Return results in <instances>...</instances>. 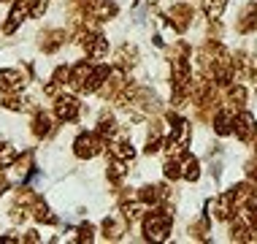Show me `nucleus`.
Listing matches in <instances>:
<instances>
[{
	"label": "nucleus",
	"instance_id": "f257e3e1",
	"mask_svg": "<svg viewBox=\"0 0 257 244\" xmlns=\"http://www.w3.org/2000/svg\"><path fill=\"white\" fill-rule=\"evenodd\" d=\"M141 228H144V239L147 241H165L171 239V231H173V214L163 206H152L144 214Z\"/></svg>",
	"mask_w": 257,
	"mask_h": 244
},
{
	"label": "nucleus",
	"instance_id": "f03ea898",
	"mask_svg": "<svg viewBox=\"0 0 257 244\" xmlns=\"http://www.w3.org/2000/svg\"><path fill=\"white\" fill-rule=\"evenodd\" d=\"M106 144L108 141L98 133V130H84V133H79L73 141V155L79 160H92L106 149Z\"/></svg>",
	"mask_w": 257,
	"mask_h": 244
},
{
	"label": "nucleus",
	"instance_id": "7ed1b4c3",
	"mask_svg": "<svg viewBox=\"0 0 257 244\" xmlns=\"http://www.w3.org/2000/svg\"><path fill=\"white\" fill-rule=\"evenodd\" d=\"M79 11L84 14L87 19H92V22H111V19L116 17V3H111V0H81L79 3Z\"/></svg>",
	"mask_w": 257,
	"mask_h": 244
},
{
	"label": "nucleus",
	"instance_id": "20e7f679",
	"mask_svg": "<svg viewBox=\"0 0 257 244\" xmlns=\"http://www.w3.org/2000/svg\"><path fill=\"white\" fill-rule=\"evenodd\" d=\"M52 114L57 117V122H76V120H79V114H81L79 98L60 93L57 98H54V103H52Z\"/></svg>",
	"mask_w": 257,
	"mask_h": 244
},
{
	"label": "nucleus",
	"instance_id": "39448f33",
	"mask_svg": "<svg viewBox=\"0 0 257 244\" xmlns=\"http://www.w3.org/2000/svg\"><path fill=\"white\" fill-rule=\"evenodd\" d=\"M208 214H211V220H217V222H230L235 217V204H233L230 190L219 193L217 198L208 201Z\"/></svg>",
	"mask_w": 257,
	"mask_h": 244
},
{
	"label": "nucleus",
	"instance_id": "423d86ee",
	"mask_svg": "<svg viewBox=\"0 0 257 244\" xmlns=\"http://www.w3.org/2000/svg\"><path fill=\"white\" fill-rule=\"evenodd\" d=\"M233 68H235V82H254L257 79V54L254 52H235Z\"/></svg>",
	"mask_w": 257,
	"mask_h": 244
},
{
	"label": "nucleus",
	"instance_id": "0eeeda50",
	"mask_svg": "<svg viewBox=\"0 0 257 244\" xmlns=\"http://www.w3.org/2000/svg\"><path fill=\"white\" fill-rule=\"evenodd\" d=\"M233 133H235V138H238L241 144L254 141V138H257V120H254V114H252V111H246V109L235 111V125H233Z\"/></svg>",
	"mask_w": 257,
	"mask_h": 244
},
{
	"label": "nucleus",
	"instance_id": "6e6552de",
	"mask_svg": "<svg viewBox=\"0 0 257 244\" xmlns=\"http://www.w3.org/2000/svg\"><path fill=\"white\" fill-rule=\"evenodd\" d=\"M192 19H195V9H192L190 3H173L171 11H168V22L176 33H187L192 25Z\"/></svg>",
	"mask_w": 257,
	"mask_h": 244
},
{
	"label": "nucleus",
	"instance_id": "1a4fd4ad",
	"mask_svg": "<svg viewBox=\"0 0 257 244\" xmlns=\"http://www.w3.org/2000/svg\"><path fill=\"white\" fill-rule=\"evenodd\" d=\"M92 71H95V62H89V60L73 62V65H71V82H68V87L76 90V93H84V87H87V82H89V76H92Z\"/></svg>",
	"mask_w": 257,
	"mask_h": 244
},
{
	"label": "nucleus",
	"instance_id": "9d476101",
	"mask_svg": "<svg viewBox=\"0 0 257 244\" xmlns=\"http://www.w3.org/2000/svg\"><path fill=\"white\" fill-rule=\"evenodd\" d=\"M235 33L238 36H252V33H257V3L254 0L246 3L241 9V14L235 17Z\"/></svg>",
	"mask_w": 257,
	"mask_h": 244
},
{
	"label": "nucleus",
	"instance_id": "9b49d317",
	"mask_svg": "<svg viewBox=\"0 0 257 244\" xmlns=\"http://www.w3.org/2000/svg\"><path fill=\"white\" fill-rule=\"evenodd\" d=\"M33 6H36V0H17V3L11 6V14H9V19H6L3 30H6V33H14L27 17H30Z\"/></svg>",
	"mask_w": 257,
	"mask_h": 244
},
{
	"label": "nucleus",
	"instance_id": "f8f14e48",
	"mask_svg": "<svg viewBox=\"0 0 257 244\" xmlns=\"http://www.w3.org/2000/svg\"><path fill=\"white\" fill-rule=\"evenodd\" d=\"M54 120L57 117L54 114H46V111H36L30 120V133L38 138V141H44V138H49L54 133Z\"/></svg>",
	"mask_w": 257,
	"mask_h": 244
},
{
	"label": "nucleus",
	"instance_id": "ddd939ff",
	"mask_svg": "<svg viewBox=\"0 0 257 244\" xmlns=\"http://www.w3.org/2000/svg\"><path fill=\"white\" fill-rule=\"evenodd\" d=\"M211 125H214V133H217V136H233L235 109H230V106H225V103H222V106L217 109V114H214Z\"/></svg>",
	"mask_w": 257,
	"mask_h": 244
},
{
	"label": "nucleus",
	"instance_id": "4468645a",
	"mask_svg": "<svg viewBox=\"0 0 257 244\" xmlns=\"http://www.w3.org/2000/svg\"><path fill=\"white\" fill-rule=\"evenodd\" d=\"M27 85V76L19 68H0V93H19Z\"/></svg>",
	"mask_w": 257,
	"mask_h": 244
},
{
	"label": "nucleus",
	"instance_id": "2eb2a0df",
	"mask_svg": "<svg viewBox=\"0 0 257 244\" xmlns=\"http://www.w3.org/2000/svg\"><path fill=\"white\" fill-rule=\"evenodd\" d=\"M106 149H108V157L124 160V163H133V160H136V149H133V144H130L122 133L116 136V138H111V141L106 144Z\"/></svg>",
	"mask_w": 257,
	"mask_h": 244
},
{
	"label": "nucleus",
	"instance_id": "dca6fc26",
	"mask_svg": "<svg viewBox=\"0 0 257 244\" xmlns=\"http://www.w3.org/2000/svg\"><path fill=\"white\" fill-rule=\"evenodd\" d=\"M136 65H138V49H136V44H122L114 52V68H119V71H133Z\"/></svg>",
	"mask_w": 257,
	"mask_h": 244
},
{
	"label": "nucleus",
	"instance_id": "f3484780",
	"mask_svg": "<svg viewBox=\"0 0 257 244\" xmlns=\"http://www.w3.org/2000/svg\"><path fill=\"white\" fill-rule=\"evenodd\" d=\"M65 38H68V33L62 30V27H52V30H46V33H41V52H46V54H54V52H60L62 44H65Z\"/></svg>",
	"mask_w": 257,
	"mask_h": 244
},
{
	"label": "nucleus",
	"instance_id": "a211bd4d",
	"mask_svg": "<svg viewBox=\"0 0 257 244\" xmlns=\"http://www.w3.org/2000/svg\"><path fill=\"white\" fill-rule=\"evenodd\" d=\"M246 98H249V93H246V87L241 85V82H233V85L225 87V106L241 111L246 106Z\"/></svg>",
	"mask_w": 257,
	"mask_h": 244
},
{
	"label": "nucleus",
	"instance_id": "6ab92c4d",
	"mask_svg": "<svg viewBox=\"0 0 257 244\" xmlns=\"http://www.w3.org/2000/svg\"><path fill=\"white\" fill-rule=\"evenodd\" d=\"M163 144H165V130L160 122H155L149 128L147 138H144V155H157V152H163Z\"/></svg>",
	"mask_w": 257,
	"mask_h": 244
},
{
	"label": "nucleus",
	"instance_id": "aec40b11",
	"mask_svg": "<svg viewBox=\"0 0 257 244\" xmlns=\"http://www.w3.org/2000/svg\"><path fill=\"white\" fill-rule=\"evenodd\" d=\"M84 54H87V60L89 62H106V54H108V38L103 36V33H98L92 41H89V46L84 49Z\"/></svg>",
	"mask_w": 257,
	"mask_h": 244
},
{
	"label": "nucleus",
	"instance_id": "412c9836",
	"mask_svg": "<svg viewBox=\"0 0 257 244\" xmlns=\"http://www.w3.org/2000/svg\"><path fill=\"white\" fill-rule=\"evenodd\" d=\"M98 133L106 138V141H111V138L119 136V125H116V120H114L111 111H100V114H98Z\"/></svg>",
	"mask_w": 257,
	"mask_h": 244
},
{
	"label": "nucleus",
	"instance_id": "4be33fe9",
	"mask_svg": "<svg viewBox=\"0 0 257 244\" xmlns=\"http://www.w3.org/2000/svg\"><path fill=\"white\" fill-rule=\"evenodd\" d=\"M30 214H33V220H38L41 225H57V217L52 214V209L44 204V198H38L36 195V201H33V206H30Z\"/></svg>",
	"mask_w": 257,
	"mask_h": 244
},
{
	"label": "nucleus",
	"instance_id": "5701e85b",
	"mask_svg": "<svg viewBox=\"0 0 257 244\" xmlns=\"http://www.w3.org/2000/svg\"><path fill=\"white\" fill-rule=\"evenodd\" d=\"M124 225H127L124 220L106 217V220H103V225H100L103 239H106V241H119V239H122V233H124Z\"/></svg>",
	"mask_w": 257,
	"mask_h": 244
},
{
	"label": "nucleus",
	"instance_id": "b1692460",
	"mask_svg": "<svg viewBox=\"0 0 257 244\" xmlns=\"http://www.w3.org/2000/svg\"><path fill=\"white\" fill-rule=\"evenodd\" d=\"M182 179L184 182H198L200 179V160L195 155H190V152L182 157Z\"/></svg>",
	"mask_w": 257,
	"mask_h": 244
},
{
	"label": "nucleus",
	"instance_id": "393cba45",
	"mask_svg": "<svg viewBox=\"0 0 257 244\" xmlns=\"http://www.w3.org/2000/svg\"><path fill=\"white\" fill-rule=\"evenodd\" d=\"M127 166L124 160H116V157H108V169H106V177L111 185H122V179L127 177Z\"/></svg>",
	"mask_w": 257,
	"mask_h": 244
},
{
	"label": "nucleus",
	"instance_id": "a878e982",
	"mask_svg": "<svg viewBox=\"0 0 257 244\" xmlns=\"http://www.w3.org/2000/svg\"><path fill=\"white\" fill-rule=\"evenodd\" d=\"M190 239H198V241H206L208 233H211V214H206V217H200L195 222H190Z\"/></svg>",
	"mask_w": 257,
	"mask_h": 244
},
{
	"label": "nucleus",
	"instance_id": "bb28decb",
	"mask_svg": "<svg viewBox=\"0 0 257 244\" xmlns=\"http://www.w3.org/2000/svg\"><path fill=\"white\" fill-rule=\"evenodd\" d=\"M163 177L168 179V182H179V179H182V157H165Z\"/></svg>",
	"mask_w": 257,
	"mask_h": 244
},
{
	"label": "nucleus",
	"instance_id": "cd10ccee",
	"mask_svg": "<svg viewBox=\"0 0 257 244\" xmlns=\"http://www.w3.org/2000/svg\"><path fill=\"white\" fill-rule=\"evenodd\" d=\"M203 6V14L208 19H222V14L227 9V0H200Z\"/></svg>",
	"mask_w": 257,
	"mask_h": 244
},
{
	"label": "nucleus",
	"instance_id": "c85d7f7f",
	"mask_svg": "<svg viewBox=\"0 0 257 244\" xmlns=\"http://www.w3.org/2000/svg\"><path fill=\"white\" fill-rule=\"evenodd\" d=\"M14 163H17V149L9 141H0V171L11 169Z\"/></svg>",
	"mask_w": 257,
	"mask_h": 244
},
{
	"label": "nucleus",
	"instance_id": "c756f323",
	"mask_svg": "<svg viewBox=\"0 0 257 244\" xmlns=\"http://www.w3.org/2000/svg\"><path fill=\"white\" fill-rule=\"evenodd\" d=\"M3 109H9V111H22L25 109V101H22V95L19 93H3Z\"/></svg>",
	"mask_w": 257,
	"mask_h": 244
},
{
	"label": "nucleus",
	"instance_id": "7c9ffc66",
	"mask_svg": "<svg viewBox=\"0 0 257 244\" xmlns=\"http://www.w3.org/2000/svg\"><path fill=\"white\" fill-rule=\"evenodd\" d=\"M52 82H54V85H57L60 90H62V87H68V82H71V65H60V68H54Z\"/></svg>",
	"mask_w": 257,
	"mask_h": 244
},
{
	"label": "nucleus",
	"instance_id": "2f4dec72",
	"mask_svg": "<svg viewBox=\"0 0 257 244\" xmlns=\"http://www.w3.org/2000/svg\"><path fill=\"white\" fill-rule=\"evenodd\" d=\"M92 233H95V228H92V225H89V222H84V225H81V228H79V236H76V241H87V244H89V241H92V239H95V236H92Z\"/></svg>",
	"mask_w": 257,
	"mask_h": 244
},
{
	"label": "nucleus",
	"instance_id": "473e14b6",
	"mask_svg": "<svg viewBox=\"0 0 257 244\" xmlns=\"http://www.w3.org/2000/svg\"><path fill=\"white\" fill-rule=\"evenodd\" d=\"M244 169H246V179L257 185V157H254V160H249V163L244 166Z\"/></svg>",
	"mask_w": 257,
	"mask_h": 244
},
{
	"label": "nucleus",
	"instance_id": "72a5a7b5",
	"mask_svg": "<svg viewBox=\"0 0 257 244\" xmlns=\"http://www.w3.org/2000/svg\"><path fill=\"white\" fill-rule=\"evenodd\" d=\"M22 241H30V244H36V241H41V233H38V231H27V233L22 236Z\"/></svg>",
	"mask_w": 257,
	"mask_h": 244
},
{
	"label": "nucleus",
	"instance_id": "f704fd0d",
	"mask_svg": "<svg viewBox=\"0 0 257 244\" xmlns=\"http://www.w3.org/2000/svg\"><path fill=\"white\" fill-rule=\"evenodd\" d=\"M254 157H257V138H254Z\"/></svg>",
	"mask_w": 257,
	"mask_h": 244
},
{
	"label": "nucleus",
	"instance_id": "c9c22d12",
	"mask_svg": "<svg viewBox=\"0 0 257 244\" xmlns=\"http://www.w3.org/2000/svg\"><path fill=\"white\" fill-rule=\"evenodd\" d=\"M0 3H9V0H0Z\"/></svg>",
	"mask_w": 257,
	"mask_h": 244
}]
</instances>
